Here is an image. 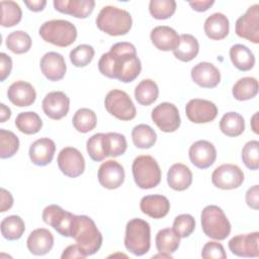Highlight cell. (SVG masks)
<instances>
[{"mask_svg":"<svg viewBox=\"0 0 259 259\" xmlns=\"http://www.w3.org/2000/svg\"><path fill=\"white\" fill-rule=\"evenodd\" d=\"M98 69L107 78L130 83L140 75L142 64L137 56L136 47L131 42L120 41L112 45L109 52L102 54L98 61Z\"/></svg>","mask_w":259,"mask_h":259,"instance_id":"1","label":"cell"},{"mask_svg":"<svg viewBox=\"0 0 259 259\" xmlns=\"http://www.w3.org/2000/svg\"><path fill=\"white\" fill-rule=\"evenodd\" d=\"M73 238L83 254L87 257L95 254L102 245V235L94 221L88 215H76L71 228Z\"/></svg>","mask_w":259,"mask_h":259,"instance_id":"2","label":"cell"},{"mask_svg":"<svg viewBox=\"0 0 259 259\" xmlns=\"http://www.w3.org/2000/svg\"><path fill=\"white\" fill-rule=\"evenodd\" d=\"M97 27L111 35L119 36L126 34L133 25V18L130 12L115 6H104L96 17Z\"/></svg>","mask_w":259,"mask_h":259,"instance_id":"3","label":"cell"},{"mask_svg":"<svg viewBox=\"0 0 259 259\" xmlns=\"http://www.w3.org/2000/svg\"><path fill=\"white\" fill-rule=\"evenodd\" d=\"M38 33L45 41L60 48L71 46L77 38L76 26L64 19H53L44 22L38 29Z\"/></svg>","mask_w":259,"mask_h":259,"instance_id":"4","label":"cell"},{"mask_svg":"<svg viewBox=\"0 0 259 259\" xmlns=\"http://www.w3.org/2000/svg\"><path fill=\"white\" fill-rule=\"evenodd\" d=\"M124 246L136 256H143L151 247V228L142 219H132L127 222L124 235Z\"/></svg>","mask_w":259,"mask_h":259,"instance_id":"5","label":"cell"},{"mask_svg":"<svg viewBox=\"0 0 259 259\" xmlns=\"http://www.w3.org/2000/svg\"><path fill=\"white\" fill-rule=\"evenodd\" d=\"M201 228L208 238L223 241L231 233V224L224 210L218 205H206L200 214Z\"/></svg>","mask_w":259,"mask_h":259,"instance_id":"6","label":"cell"},{"mask_svg":"<svg viewBox=\"0 0 259 259\" xmlns=\"http://www.w3.org/2000/svg\"><path fill=\"white\" fill-rule=\"evenodd\" d=\"M133 177L142 189H151L161 182V169L157 161L149 155L138 156L132 165Z\"/></svg>","mask_w":259,"mask_h":259,"instance_id":"7","label":"cell"},{"mask_svg":"<svg viewBox=\"0 0 259 259\" xmlns=\"http://www.w3.org/2000/svg\"><path fill=\"white\" fill-rule=\"evenodd\" d=\"M108 113L119 120H132L136 117L137 109L130 95L119 89L110 90L104 99Z\"/></svg>","mask_w":259,"mask_h":259,"instance_id":"8","label":"cell"},{"mask_svg":"<svg viewBox=\"0 0 259 259\" xmlns=\"http://www.w3.org/2000/svg\"><path fill=\"white\" fill-rule=\"evenodd\" d=\"M75 214L60 205L50 204L42 211V221L63 237H71V228Z\"/></svg>","mask_w":259,"mask_h":259,"instance_id":"9","label":"cell"},{"mask_svg":"<svg viewBox=\"0 0 259 259\" xmlns=\"http://www.w3.org/2000/svg\"><path fill=\"white\" fill-rule=\"evenodd\" d=\"M235 30L238 36L245 38L253 44L259 42V5L250 6L247 11L241 15L235 24Z\"/></svg>","mask_w":259,"mask_h":259,"instance_id":"10","label":"cell"},{"mask_svg":"<svg viewBox=\"0 0 259 259\" xmlns=\"http://www.w3.org/2000/svg\"><path fill=\"white\" fill-rule=\"evenodd\" d=\"M154 123L164 133H173L180 126L181 119L179 110L175 104L162 102L158 104L151 113Z\"/></svg>","mask_w":259,"mask_h":259,"instance_id":"11","label":"cell"},{"mask_svg":"<svg viewBox=\"0 0 259 259\" xmlns=\"http://www.w3.org/2000/svg\"><path fill=\"white\" fill-rule=\"evenodd\" d=\"M212 184L224 190L238 188L244 182V172L234 164H223L217 167L211 174Z\"/></svg>","mask_w":259,"mask_h":259,"instance_id":"12","label":"cell"},{"mask_svg":"<svg viewBox=\"0 0 259 259\" xmlns=\"http://www.w3.org/2000/svg\"><path fill=\"white\" fill-rule=\"evenodd\" d=\"M57 162L61 172L71 178L78 177L85 171V159L81 152L73 147L62 149L58 155Z\"/></svg>","mask_w":259,"mask_h":259,"instance_id":"13","label":"cell"},{"mask_svg":"<svg viewBox=\"0 0 259 259\" xmlns=\"http://www.w3.org/2000/svg\"><path fill=\"white\" fill-rule=\"evenodd\" d=\"M185 113L191 122L207 123L217 117L218 107L209 100L193 98L186 103Z\"/></svg>","mask_w":259,"mask_h":259,"instance_id":"14","label":"cell"},{"mask_svg":"<svg viewBox=\"0 0 259 259\" xmlns=\"http://www.w3.org/2000/svg\"><path fill=\"white\" fill-rule=\"evenodd\" d=\"M124 169L121 164L115 160L103 162L98 168V181L106 189H116L124 181Z\"/></svg>","mask_w":259,"mask_h":259,"instance_id":"15","label":"cell"},{"mask_svg":"<svg viewBox=\"0 0 259 259\" xmlns=\"http://www.w3.org/2000/svg\"><path fill=\"white\" fill-rule=\"evenodd\" d=\"M41 107L48 117L59 120L68 114L70 99L63 91H52L42 99Z\"/></svg>","mask_w":259,"mask_h":259,"instance_id":"16","label":"cell"},{"mask_svg":"<svg viewBox=\"0 0 259 259\" xmlns=\"http://www.w3.org/2000/svg\"><path fill=\"white\" fill-rule=\"evenodd\" d=\"M259 233L241 234L234 236L229 241V249L239 257H258L259 256Z\"/></svg>","mask_w":259,"mask_h":259,"instance_id":"17","label":"cell"},{"mask_svg":"<svg viewBox=\"0 0 259 259\" xmlns=\"http://www.w3.org/2000/svg\"><path fill=\"white\" fill-rule=\"evenodd\" d=\"M190 162L199 169L210 167L217 159L215 147L208 141L199 140L194 142L188 151Z\"/></svg>","mask_w":259,"mask_h":259,"instance_id":"18","label":"cell"},{"mask_svg":"<svg viewBox=\"0 0 259 259\" xmlns=\"http://www.w3.org/2000/svg\"><path fill=\"white\" fill-rule=\"evenodd\" d=\"M39 67L44 76L53 82L62 80L67 71L64 57L57 52L45 54L40 59Z\"/></svg>","mask_w":259,"mask_h":259,"instance_id":"19","label":"cell"},{"mask_svg":"<svg viewBox=\"0 0 259 259\" xmlns=\"http://www.w3.org/2000/svg\"><path fill=\"white\" fill-rule=\"evenodd\" d=\"M192 81L202 88H214L221 81L219 69L211 63L200 62L190 72Z\"/></svg>","mask_w":259,"mask_h":259,"instance_id":"20","label":"cell"},{"mask_svg":"<svg viewBox=\"0 0 259 259\" xmlns=\"http://www.w3.org/2000/svg\"><path fill=\"white\" fill-rule=\"evenodd\" d=\"M7 96L12 104L18 107H24L34 103L36 92L30 83L18 80L8 87Z\"/></svg>","mask_w":259,"mask_h":259,"instance_id":"21","label":"cell"},{"mask_svg":"<svg viewBox=\"0 0 259 259\" xmlns=\"http://www.w3.org/2000/svg\"><path fill=\"white\" fill-rule=\"evenodd\" d=\"M55 152V142L49 138H40L31 144L28 155L34 165L47 166L52 162Z\"/></svg>","mask_w":259,"mask_h":259,"instance_id":"22","label":"cell"},{"mask_svg":"<svg viewBox=\"0 0 259 259\" xmlns=\"http://www.w3.org/2000/svg\"><path fill=\"white\" fill-rule=\"evenodd\" d=\"M54 7L57 11L76 18L88 17L95 6L93 0H55Z\"/></svg>","mask_w":259,"mask_h":259,"instance_id":"23","label":"cell"},{"mask_svg":"<svg viewBox=\"0 0 259 259\" xmlns=\"http://www.w3.org/2000/svg\"><path fill=\"white\" fill-rule=\"evenodd\" d=\"M26 246L28 251L33 255H46L54 246V236L48 229H35L29 234L26 241Z\"/></svg>","mask_w":259,"mask_h":259,"instance_id":"24","label":"cell"},{"mask_svg":"<svg viewBox=\"0 0 259 259\" xmlns=\"http://www.w3.org/2000/svg\"><path fill=\"white\" fill-rule=\"evenodd\" d=\"M179 36L174 28L167 25L154 27L150 34L152 44L163 52L174 51L179 44Z\"/></svg>","mask_w":259,"mask_h":259,"instance_id":"25","label":"cell"},{"mask_svg":"<svg viewBox=\"0 0 259 259\" xmlns=\"http://www.w3.org/2000/svg\"><path fill=\"white\" fill-rule=\"evenodd\" d=\"M140 208L143 213L153 219H162L170 210L169 199L161 194L144 196L140 201Z\"/></svg>","mask_w":259,"mask_h":259,"instance_id":"26","label":"cell"},{"mask_svg":"<svg viewBox=\"0 0 259 259\" xmlns=\"http://www.w3.org/2000/svg\"><path fill=\"white\" fill-rule=\"evenodd\" d=\"M203 29L208 38L212 40H221L229 34L230 21L225 14L215 12L205 19Z\"/></svg>","mask_w":259,"mask_h":259,"instance_id":"27","label":"cell"},{"mask_svg":"<svg viewBox=\"0 0 259 259\" xmlns=\"http://www.w3.org/2000/svg\"><path fill=\"white\" fill-rule=\"evenodd\" d=\"M167 183L173 190L183 191L192 183V172L186 165L175 163L168 170Z\"/></svg>","mask_w":259,"mask_h":259,"instance_id":"28","label":"cell"},{"mask_svg":"<svg viewBox=\"0 0 259 259\" xmlns=\"http://www.w3.org/2000/svg\"><path fill=\"white\" fill-rule=\"evenodd\" d=\"M199 52V44L195 36L189 33H183L179 36V44L173 51V55L181 62L192 61Z\"/></svg>","mask_w":259,"mask_h":259,"instance_id":"29","label":"cell"},{"mask_svg":"<svg viewBox=\"0 0 259 259\" xmlns=\"http://www.w3.org/2000/svg\"><path fill=\"white\" fill-rule=\"evenodd\" d=\"M230 59L233 65L240 71H250L255 65V57L252 51L241 44L232 46L230 49Z\"/></svg>","mask_w":259,"mask_h":259,"instance_id":"30","label":"cell"},{"mask_svg":"<svg viewBox=\"0 0 259 259\" xmlns=\"http://www.w3.org/2000/svg\"><path fill=\"white\" fill-rule=\"evenodd\" d=\"M220 130L228 137H238L245 131L244 117L235 111L227 112L220 120Z\"/></svg>","mask_w":259,"mask_h":259,"instance_id":"31","label":"cell"},{"mask_svg":"<svg viewBox=\"0 0 259 259\" xmlns=\"http://www.w3.org/2000/svg\"><path fill=\"white\" fill-rule=\"evenodd\" d=\"M159 95V88L152 79L142 80L135 89V98L139 104L148 106L154 103Z\"/></svg>","mask_w":259,"mask_h":259,"instance_id":"32","label":"cell"},{"mask_svg":"<svg viewBox=\"0 0 259 259\" xmlns=\"http://www.w3.org/2000/svg\"><path fill=\"white\" fill-rule=\"evenodd\" d=\"M155 243L158 252L172 254L180 245V237L173 231V229L166 228L157 233Z\"/></svg>","mask_w":259,"mask_h":259,"instance_id":"33","label":"cell"},{"mask_svg":"<svg viewBox=\"0 0 259 259\" xmlns=\"http://www.w3.org/2000/svg\"><path fill=\"white\" fill-rule=\"evenodd\" d=\"M233 96L236 100L245 101L254 98L258 93V81L253 77H243L233 86Z\"/></svg>","mask_w":259,"mask_h":259,"instance_id":"34","label":"cell"},{"mask_svg":"<svg viewBox=\"0 0 259 259\" xmlns=\"http://www.w3.org/2000/svg\"><path fill=\"white\" fill-rule=\"evenodd\" d=\"M0 229L3 238L9 241H15L22 237L25 231V225L19 215L12 214L2 220Z\"/></svg>","mask_w":259,"mask_h":259,"instance_id":"35","label":"cell"},{"mask_svg":"<svg viewBox=\"0 0 259 259\" xmlns=\"http://www.w3.org/2000/svg\"><path fill=\"white\" fill-rule=\"evenodd\" d=\"M15 125L19 132L25 135H34L40 131L42 120L36 112L24 111L16 116Z\"/></svg>","mask_w":259,"mask_h":259,"instance_id":"36","label":"cell"},{"mask_svg":"<svg viewBox=\"0 0 259 259\" xmlns=\"http://www.w3.org/2000/svg\"><path fill=\"white\" fill-rule=\"evenodd\" d=\"M127 148L126 139L118 133H107L103 135V149L106 157H118L125 153Z\"/></svg>","mask_w":259,"mask_h":259,"instance_id":"37","label":"cell"},{"mask_svg":"<svg viewBox=\"0 0 259 259\" xmlns=\"http://www.w3.org/2000/svg\"><path fill=\"white\" fill-rule=\"evenodd\" d=\"M134 145L139 149H150L157 141L156 132L148 124L141 123L136 125L132 131Z\"/></svg>","mask_w":259,"mask_h":259,"instance_id":"38","label":"cell"},{"mask_svg":"<svg viewBox=\"0 0 259 259\" xmlns=\"http://www.w3.org/2000/svg\"><path fill=\"white\" fill-rule=\"evenodd\" d=\"M72 122L77 132L86 134L95 128L97 123V116L92 109L83 107L79 108L75 112L72 118Z\"/></svg>","mask_w":259,"mask_h":259,"instance_id":"39","label":"cell"},{"mask_svg":"<svg viewBox=\"0 0 259 259\" xmlns=\"http://www.w3.org/2000/svg\"><path fill=\"white\" fill-rule=\"evenodd\" d=\"M6 47L14 54L21 55L27 53L31 48V38L23 30H15L9 33L5 40Z\"/></svg>","mask_w":259,"mask_h":259,"instance_id":"40","label":"cell"},{"mask_svg":"<svg viewBox=\"0 0 259 259\" xmlns=\"http://www.w3.org/2000/svg\"><path fill=\"white\" fill-rule=\"evenodd\" d=\"M1 25L12 27L18 24L22 17V11L18 3L14 1H1Z\"/></svg>","mask_w":259,"mask_h":259,"instance_id":"41","label":"cell"},{"mask_svg":"<svg viewBox=\"0 0 259 259\" xmlns=\"http://www.w3.org/2000/svg\"><path fill=\"white\" fill-rule=\"evenodd\" d=\"M19 149L17 136L7 130L0 128V158L8 159L13 157Z\"/></svg>","mask_w":259,"mask_h":259,"instance_id":"42","label":"cell"},{"mask_svg":"<svg viewBox=\"0 0 259 259\" xmlns=\"http://www.w3.org/2000/svg\"><path fill=\"white\" fill-rule=\"evenodd\" d=\"M176 10V2L174 0H151L149 3V11L151 15L159 20L170 18Z\"/></svg>","mask_w":259,"mask_h":259,"instance_id":"43","label":"cell"},{"mask_svg":"<svg viewBox=\"0 0 259 259\" xmlns=\"http://www.w3.org/2000/svg\"><path fill=\"white\" fill-rule=\"evenodd\" d=\"M94 49L92 46L87 44H82L74 48L70 52V61L71 63L78 68L86 67L91 63L94 58Z\"/></svg>","mask_w":259,"mask_h":259,"instance_id":"44","label":"cell"},{"mask_svg":"<svg viewBox=\"0 0 259 259\" xmlns=\"http://www.w3.org/2000/svg\"><path fill=\"white\" fill-rule=\"evenodd\" d=\"M242 160L245 166L250 170L259 168V142L256 140L249 141L242 150Z\"/></svg>","mask_w":259,"mask_h":259,"instance_id":"45","label":"cell"},{"mask_svg":"<svg viewBox=\"0 0 259 259\" xmlns=\"http://www.w3.org/2000/svg\"><path fill=\"white\" fill-rule=\"evenodd\" d=\"M172 229L180 238H187L195 229V220L189 213L179 214L174 219Z\"/></svg>","mask_w":259,"mask_h":259,"instance_id":"46","label":"cell"},{"mask_svg":"<svg viewBox=\"0 0 259 259\" xmlns=\"http://www.w3.org/2000/svg\"><path fill=\"white\" fill-rule=\"evenodd\" d=\"M103 135L102 133L95 134L91 136L86 143V150L89 157L95 161L100 162L106 158L103 149Z\"/></svg>","mask_w":259,"mask_h":259,"instance_id":"47","label":"cell"},{"mask_svg":"<svg viewBox=\"0 0 259 259\" xmlns=\"http://www.w3.org/2000/svg\"><path fill=\"white\" fill-rule=\"evenodd\" d=\"M201 257L204 259H226L227 253L221 243L209 241L202 247Z\"/></svg>","mask_w":259,"mask_h":259,"instance_id":"48","label":"cell"},{"mask_svg":"<svg viewBox=\"0 0 259 259\" xmlns=\"http://www.w3.org/2000/svg\"><path fill=\"white\" fill-rule=\"evenodd\" d=\"M12 60L5 53L0 54V81H4L11 73Z\"/></svg>","mask_w":259,"mask_h":259,"instance_id":"49","label":"cell"},{"mask_svg":"<svg viewBox=\"0 0 259 259\" xmlns=\"http://www.w3.org/2000/svg\"><path fill=\"white\" fill-rule=\"evenodd\" d=\"M246 202L253 209H258L259 204V186L253 185L246 192Z\"/></svg>","mask_w":259,"mask_h":259,"instance_id":"50","label":"cell"},{"mask_svg":"<svg viewBox=\"0 0 259 259\" xmlns=\"http://www.w3.org/2000/svg\"><path fill=\"white\" fill-rule=\"evenodd\" d=\"M62 259H71V258H86V256L83 254L81 249L77 244L68 246L61 255Z\"/></svg>","mask_w":259,"mask_h":259,"instance_id":"51","label":"cell"},{"mask_svg":"<svg viewBox=\"0 0 259 259\" xmlns=\"http://www.w3.org/2000/svg\"><path fill=\"white\" fill-rule=\"evenodd\" d=\"M13 205V197L11 193L4 189L1 188V212H5L6 210L10 209Z\"/></svg>","mask_w":259,"mask_h":259,"instance_id":"52","label":"cell"},{"mask_svg":"<svg viewBox=\"0 0 259 259\" xmlns=\"http://www.w3.org/2000/svg\"><path fill=\"white\" fill-rule=\"evenodd\" d=\"M190 7L197 11V12H203V11H206L208 8H210L214 1L213 0H202V1H189L188 2Z\"/></svg>","mask_w":259,"mask_h":259,"instance_id":"53","label":"cell"},{"mask_svg":"<svg viewBox=\"0 0 259 259\" xmlns=\"http://www.w3.org/2000/svg\"><path fill=\"white\" fill-rule=\"evenodd\" d=\"M26 7L32 12H39L44 10L47 5L46 0H24L23 1Z\"/></svg>","mask_w":259,"mask_h":259,"instance_id":"54","label":"cell"},{"mask_svg":"<svg viewBox=\"0 0 259 259\" xmlns=\"http://www.w3.org/2000/svg\"><path fill=\"white\" fill-rule=\"evenodd\" d=\"M11 116V110L4 103L0 104V122H5Z\"/></svg>","mask_w":259,"mask_h":259,"instance_id":"55","label":"cell"},{"mask_svg":"<svg viewBox=\"0 0 259 259\" xmlns=\"http://www.w3.org/2000/svg\"><path fill=\"white\" fill-rule=\"evenodd\" d=\"M258 111H256L253 116L251 117V128L252 131L255 133V134H258L259 133V126H258Z\"/></svg>","mask_w":259,"mask_h":259,"instance_id":"56","label":"cell"}]
</instances>
